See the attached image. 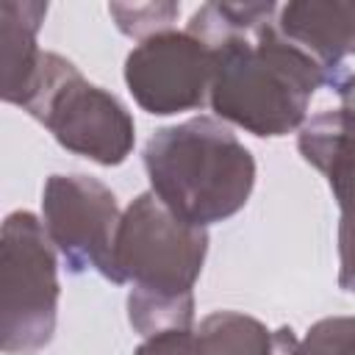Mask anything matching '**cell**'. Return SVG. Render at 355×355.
<instances>
[{
  "label": "cell",
  "mask_w": 355,
  "mask_h": 355,
  "mask_svg": "<svg viewBox=\"0 0 355 355\" xmlns=\"http://www.w3.org/2000/svg\"><path fill=\"white\" fill-rule=\"evenodd\" d=\"M214 50L208 105L225 122L252 136H286L308 122V103L341 72L327 69L308 50L286 39L275 22L233 36Z\"/></svg>",
  "instance_id": "1"
},
{
  "label": "cell",
  "mask_w": 355,
  "mask_h": 355,
  "mask_svg": "<svg viewBox=\"0 0 355 355\" xmlns=\"http://www.w3.org/2000/svg\"><path fill=\"white\" fill-rule=\"evenodd\" d=\"M205 252V227L172 214L153 191H141L122 211L116 280L130 283L128 322L141 338L194 327V283Z\"/></svg>",
  "instance_id": "2"
},
{
  "label": "cell",
  "mask_w": 355,
  "mask_h": 355,
  "mask_svg": "<svg viewBox=\"0 0 355 355\" xmlns=\"http://www.w3.org/2000/svg\"><path fill=\"white\" fill-rule=\"evenodd\" d=\"M150 191L180 219L208 227L236 216L255 186V158L214 116L158 128L144 144Z\"/></svg>",
  "instance_id": "3"
},
{
  "label": "cell",
  "mask_w": 355,
  "mask_h": 355,
  "mask_svg": "<svg viewBox=\"0 0 355 355\" xmlns=\"http://www.w3.org/2000/svg\"><path fill=\"white\" fill-rule=\"evenodd\" d=\"M25 111L42 122L64 150L100 166H119L136 141L130 111L111 92L89 83L80 69L58 53H42Z\"/></svg>",
  "instance_id": "4"
},
{
  "label": "cell",
  "mask_w": 355,
  "mask_h": 355,
  "mask_svg": "<svg viewBox=\"0 0 355 355\" xmlns=\"http://www.w3.org/2000/svg\"><path fill=\"white\" fill-rule=\"evenodd\" d=\"M0 347L6 355H33L55 336L58 258L42 219L11 211L0 236Z\"/></svg>",
  "instance_id": "5"
},
{
  "label": "cell",
  "mask_w": 355,
  "mask_h": 355,
  "mask_svg": "<svg viewBox=\"0 0 355 355\" xmlns=\"http://www.w3.org/2000/svg\"><path fill=\"white\" fill-rule=\"evenodd\" d=\"M122 211L114 191L92 175H50L42 189V225L67 269L116 280V230Z\"/></svg>",
  "instance_id": "6"
},
{
  "label": "cell",
  "mask_w": 355,
  "mask_h": 355,
  "mask_svg": "<svg viewBox=\"0 0 355 355\" xmlns=\"http://www.w3.org/2000/svg\"><path fill=\"white\" fill-rule=\"evenodd\" d=\"M214 50L189 31H164L125 58V83L139 108L155 116L194 111L208 100Z\"/></svg>",
  "instance_id": "7"
},
{
  "label": "cell",
  "mask_w": 355,
  "mask_h": 355,
  "mask_svg": "<svg viewBox=\"0 0 355 355\" xmlns=\"http://www.w3.org/2000/svg\"><path fill=\"white\" fill-rule=\"evenodd\" d=\"M297 147L338 202V286L355 294V119L341 108L322 111L300 128Z\"/></svg>",
  "instance_id": "8"
},
{
  "label": "cell",
  "mask_w": 355,
  "mask_h": 355,
  "mask_svg": "<svg viewBox=\"0 0 355 355\" xmlns=\"http://www.w3.org/2000/svg\"><path fill=\"white\" fill-rule=\"evenodd\" d=\"M277 28L333 72L355 55V3L294 0L277 8Z\"/></svg>",
  "instance_id": "9"
},
{
  "label": "cell",
  "mask_w": 355,
  "mask_h": 355,
  "mask_svg": "<svg viewBox=\"0 0 355 355\" xmlns=\"http://www.w3.org/2000/svg\"><path fill=\"white\" fill-rule=\"evenodd\" d=\"M47 17V3L3 0L0 3V58H3V100L25 108L33 89L42 53L36 44Z\"/></svg>",
  "instance_id": "10"
},
{
  "label": "cell",
  "mask_w": 355,
  "mask_h": 355,
  "mask_svg": "<svg viewBox=\"0 0 355 355\" xmlns=\"http://www.w3.org/2000/svg\"><path fill=\"white\" fill-rule=\"evenodd\" d=\"M194 330L202 355H272L275 330L239 311H214Z\"/></svg>",
  "instance_id": "11"
},
{
  "label": "cell",
  "mask_w": 355,
  "mask_h": 355,
  "mask_svg": "<svg viewBox=\"0 0 355 355\" xmlns=\"http://www.w3.org/2000/svg\"><path fill=\"white\" fill-rule=\"evenodd\" d=\"M277 3H205L200 6L189 22L186 31L197 36L202 44L216 47L233 36H247L263 28L266 22L277 19Z\"/></svg>",
  "instance_id": "12"
},
{
  "label": "cell",
  "mask_w": 355,
  "mask_h": 355,
  "mask_svg": "<svg viewBox=\"0 0 355 355\" xmlns=\"http://www.w3.org/2000/svg\"><path fill=\"white\" fill-rule=\"evenodd\" d=\"M108 14L114 17V25L130 36V39H150L155 33L172 31V22L180 14L178 3L158 0V3H111Z\"/></svg>",
  "instance_id": "13"
},
{
  "label": "cell",
  "mask_w": 355,
  "mask_h": 355,
  "mask_svg": "<svg viewBox=\"0 0 355 355\" xmlns=\"http://www.w3.org/2000/svg\"><path fill=\"white\" fill-rule=\"evenodd\" d=\"M297 355H355V316L319 319L300 341Z\"/></svg>",
  "instance_id": "14"
},
{
  "label": "cell",
  "mask_w": 355,
  "mask_h": 355,
  "mask_svg": "<svg viewBox=\"0 0 355 355\" xmlns=\"http://www.w3.org/2000/svg\"><path fill=\"white\" fill-rule=\"evenodd\" d=\"M133 355H202V352H200L197 330L186 327V330H166L144 338Z\"/></svg>",
  "instance_id": "15"
},
{
  "label": "cell",
  "mask_w": 355,
  "mask_h": 355,
  "mask_svg": "<svg viewBox=\"0 0 355 355\" xmlns=\"http://www.w3.org/2000/svg\"><path fill=\"white\" fill-rule=\"evenodd\" d=\"M300 352V338L294 336L291 327H277L272 333V355H297Z\"/></svg>",
  "instance_id": "16"
},
{
  "label": "cell",
  "mask_w": 355,
  "mask_h": 355,
  "mask_svg": "<svg viewBox=\"0 0 355 355\" xmlns=\"http://www.w3.org/2000/svg\"><path fill=\"white\" fill-rule=\"evenodd\" d=\"M333 89L341 97V111H347L355 119V75H341L333 83Z\"/></svg>",
  "instance_id": "17"
}]
</instances>
